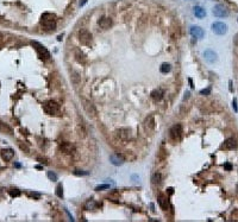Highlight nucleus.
Here are the masks:
<instances>
[{"instance_id": "nucleus-5", "label": "nucleus", "mask_w": 238, "mask_h": 222, "mask_svg": "<svg viewBox=\"0 0 238 222\" xmlns=\"http://www.w3.org/2000/svg\"><path fill=\"white\" fill-rule=\"evenodd\" d=\"M169 134H170V138H171L173 140H179V139L181 138V134H182V126L180 125V124H176V125L171 126Z\"/></svg>"}, {"instance_id": "nucleus-4", "label": "nucleus", "mask_w": 238, "mask_h": 222, "mask_svg": "<svg viewBox=\"0 0 238 222\" xmlns=\"http://www.w3.org/2000/svg\"><path fill=\"white\" fill-rule=\"evenodd\" d=\"M79 40L85 44V45H89L92 43V34L88 30H80L79 31Z\"/></svg>"}, {"instance_id": "nucleus-29", "label": "nucleus", "mask_w": 238, "mask_h": 222, "mask_svg": "<svg viewBox=\"0 0 238 222\" xmlns=\"http://www.w3.org/2000/svg\"><path fill=\"white\" fill-rule=\"evenodd\" d=\"M74 173H75V175H81V176H86V175H88V172H84V171H80V170H76Z\"/></svg>"}, {"instance_id": "nucleus-3", "label": "nucleus", "mask_w": 238, "mask_h": 222, "mask_svg": "<svg viewBox=\"0 0 238 222\" xmlns=\"http://www.w3.org/2000/svg\"><path fill=\"white\" fill-rule=\"evenodd\" d=\"M43 109H44V112H46V114H49V115H55V114L58 113L60 106H58V103L55 102V101L49 100V101L44 102V105H43Z\"/></svg>"}, {"instance_id": "nucleus-31", "label": "nucleus", "mask_w": 238, "mask_h": 222, "mask_svg": "<svg viewBox=\"0 0 238 222\" xmlns=\"http://www.w3.org/2000/svg\"><path fill=\"white\" fill-rule=\"evenodd\" d=\"M86 1H87V0H82V1H80V6L85 5V4H86Z\"/></svg>"}, {"instance_id": "nucleus-30", "label": "nucleus", "mask_w": 238, "mask_h": 222, "mask_svg": "<svg viewBox=\"0 0 238 222\" xmlns=\"http://www.w3.org/2000/svg\"><path fill=\"white\" fill-rule=\"evenodd\" d=\"M210 91H211V89L210 88H207V89H204V90L200 91V94H201V95H207V94H210Z\"/></svg>"}, {"instance_id": "nucleus-12", "label": "nucleus", "mask_w": 238, "mask_h": 222, "mask_svg": "<svg viewBox=\"0 0 238 222\" xmlns=\"http://www.w3.org/2000/svg\"><path fill=\"white\" fill-rule=\"evenodd\" d=\"M116 134H117V137L119 139H122V140H127V139H130V130H127V128H120L118 131L116 132Z\"/></svg>"}, {"instance_id": "nucleus-34", "label": "nucleus", "mask_w": 238, "mask_h": 222, "mask_svg": "<svg viewBox=\"0 0 238 222\" xmlns=\"http://www.w3.org/2000/svg\"><path fill=\"white\" fill-rule=\"evenodd\" d=\"M236 191H237V194H238V184H237V187H236Z\"/></svg>"}, {"instance_id": "nucleus-10", "label": "nucleus", "mask_w": 238, "mask_h": 222, "mask_svg": "<svg viewBox=\"0 0 238 222\" xmlns=\"http://www.w3.org/2000/svg\"><path fill=\"white\" fill-rule=\"evenodd\" d=\"M0 156H1V158L6 162H8V160H11L13 158V156H14V151L12 150V148H4V150H1V152H0Z\"/></svg>"}, {"instance_id": "nucleus-22", "label": "nucleus", "mask_w": 238, "mask_h": 222, "mask_svg": "<svg viewBox=\"0 0 238 222\" xmlns=\"http://www.w3.org/2000/svg\"><path fill=\"white\" fill-rule=\"evenodd\" d=\"M154 124H155V120H154V116L153 115H150L149 118H147V120H145V126H147L148 128H150V130H153L154 128Z\"/></svg>"}, {"instance_id": "nucleus-14", "label": "nucleus", "mask_w": 238, "mask_h": 222, "mask_svg": "<svg viewBox=\"0 0 238 222\" xmlns=\"http://www.w3.org/2000/svg\"><path fill=\"white\" fill-rule=\"evenodd\" d=\"M191 34L195 38H203L205 36V32L200 26H192L191 28Z\"/></svg>"}, {"instance_id": "nucleus-17", "label": "nucleus", "mask_w": 238, "mask_h": 222, "mask_svg": "<svg viewBox=\"0 0 238 222\" xmlns=\"http://www.w3.org/2000/svg\"><path fill=\"white\" fill-rule=\"evenodd\" d=\"M157 201H159L160 207H161L163 210H167V208H168V201H167V197L163 196V195H160Z\"/></svg>"}, {"instance_id": "nucleus-2", "label": "nucleus", "mask_w": 238, "mask_h": 222, "mask_svg": "<svg viewBox=\"0 0 238 222\" xmlns=\"http://www.w3.org/2000/svg\"><path fill=\"white\" fill-rule=\"evenodd\" d=\"M31 44H32V46L35 48V50L37 51L38 56H40L42 59H49V58H50V52L48 51V49H46L44 45H42L41 43L36 42V40H32Z\"/></svg>"}, {"instance_id": "nucleus-13", "label": "nucleus", "mask_w": 238, "mask_h": 222, "mask_svg": "<svg viewBox=\"0 0 238 222\" xmlns=\"http://www.w3.org/2000/svg\"><path fill=\"white\" fill-rule=\"evenodd\" d=\"M110 162L116 166H120L123 165V163H124V159H123V157L122 156H119L118 153H113L110 156Z\"/></svg>"}, {"instance_id": "nucleus-18", "label": "nucleus", "mask_w": 238, "mask_h": 222, "mask_svg": "<svg viewBox=\"0 0 238 222\" xmlns=\"http://www.w3.org/2000/svg\"><path fill=\"white\" fill-rule=\"evenodd\" d=\"M85 109H86V112H87V114L89 115V116H94L95 115V109H94V107H93V105L89 102H87V101H85Z\"/></svg>"}, {"instance_id": "nucleus-21", "label": "nucleus", "mask_w": 238, "mask_h": 222, "mask_svg": "<svg viewBox=\"0 0 238 222\" xmlns=\"http://www.w3.org/2000/svg\"><path fill=\"white\" fill-rule=\"evenodd\" d=\"M170 70H171V67H170L169 63H163V64L161 65V68H160V71H161L162 74H167V73H169Z\"/></svg>"}, {"instance_id": "nucleus-27", "label": "nucleus", "mask_w": 238, "mask_h": 222, "mask_svg": "<svg viewBox=\"0 0 238 222\" xmlns=\"http://www.w3.org/2000/svg\"><path fill=\"white\" fill-rule=\"evenodd\" d=\"M56 195L58 197H62L63 196V193H62V185H58L56 188Z\"/></svg>"}, {"instance_id": "nucleus-25", "label": "nucleus", "mask_w": 238, "mask_h": 222, "mask_svg": "<svg viewBox=\"0 0 238 222\" xmlns=\"http://www.w3.org/2000/svg\"><path fill=\"white\" fill-rule=\"evenodd\" d=\"M48 178L50 181H57V175L54 173V172H51V171H48Z\"/></svg>"}, {"instance_id": "nucleus-15", "label": "nucleus", "mask_w": 238, "mask_h": 222, "mask_svg": "<svg viewBox=\"0 0 238 222\" xmlns=\"http://www.w3.org/2000/svg\"><path fill=\"white\" fill-rule=\"evenodd\" d=\"M193 13H194V16L199 19H201V18H204L206 16V11H205V8H203L201 6H195L194 8H193Z\"/></svg>"}, {"instance_id": "nucleus-24", "label": "nucleus", "mask_w": 238, "mask_h": 222, "mask_svg": "<svg viewBox=\"0 0 238 222\" xmlns=\"http://www.w3.org/2000/svg\"><path fill=\"white\" fill-rule=\"evenodd\" d=\"M8 194L11 195L12 197H18V196L20 195V191H19L18 189H11V190L8 191Z\"/></svg>"}, {"instance_id": "nucleus-6", "label": "nucleus", "mask_w": 238, "mask_h": 222, "mask_svg": "<svg viewBox=\"0 0 238 222\" xmlns=\"http://www.w3.org/2000/svg\"><path fill=\"white\" fill-rule=\"evenodd\" d=\"M212 31L217 34H225L227 32V25L220 22L212 24Z\"/></svg>"}, {"instance_id": "nucleus-11", "label": "nucleus", "mask_w": 238, "mask_h": 222, "mask_svg": "<svg viewBox=\"0 0 238 222\" xmlns=\"http://www.w3.org/2000/svg\"><path fill=\"white\" fill-rule=\"evenodd\" d=\"M98 25L101 28H104V30H107L112 25V19L108 17H102L98 20Z\"/></svg>"}, {"instance_id": "nucleus-28", "label": "nucleus", "mask_w": 238, "mask_h": 222, "mask_svg": "<svg viewBox=\"0 0 238 222\" xmlns=\"http://www.w3.org/2000/svg\"><path fill=\"white\" fill-rule=\"evenodd\" d=\"M232 107H233V111H235V112H238V107H237V100H236V99H233V101H232Z\"/></svg>"}, {"instance_id": "nucleus-23", "label": "nucleus", "mask_w": 238, "mask_h": 222, "mask_svg": "<svg viewBox=\"0 0 238 222\" xmlns=\"http://www.w3.org/2000/svg\"><path fill=\"white\" fill-rule=\"evenodd\" d=\"M0 131H1V132H6V133H11V128H10V127H8V126H7V125H5V124H4V122H1V121H0Z\"/></svg>"}, {"instance_id": "nucleus-26", "label": "nucleus", "mask_w": 238, "mask_h": 222, "mask_svg": "<svg viewBox=\"0 0 238 222\" xmlns=\"http://www.w3.org/2000/svg\"><path fill=\"white\" fill-rule=\"evenodd\" d=\"M105 189H110V185L108 184H101V185H98L95 190L96 191H100V190H105Z\"/></svg>"}, {"instance_id": "nucleus-33", "label": "nucleus", "mask_w": 238, "mask_h": 222, "mask_svg": "<svg viewBox=\"0 0 238 222\" xmlns=\"http://www.w3.org/2000/svg\"><path fill=\"white\" fill-rule=\"evenodd\" d=\"M185 95H186V96H185V99H188V95H189V91H187V93H186Z\"/></svg>"}, {"instance_id": "nucleus-20", "label": "nucleus", "mask_w": 238, "mask_h": 222, "mask_svg": "<svg viewBox=\"0 0 238 222\" xmlns=\"http://www.w3.org/2000/svg\"><path fill=\"white\" fill-rule=\"evenodd\" d=\"M151 182H153V184H160L162 182V175L160 172H155L151 176Z\"/></svg>"}, {"instance_id": "nucleus-7", "label": "nucleus", "mask_w": 238, "mask_h": 222, "mask_svg": "<svg viewBox=\"0 0 238 222\" xmlns=\"http://www.w3.org/2000/svg\"><path fill=\"white\" fill-rule=\"evenodd\" d=\"M212 12H213V14L215 17H226L229 14V11L224 5H215Z\"/></svg>"}, {"instance_id": "nucleus-19", "label": "nucleus", "mask_w": 238, "mask_h": 222, "mask_svg": "<svg viewBox=\"0 0 238 222\" xmlns=\"http://www.w3.org/2000/svg\"><path fill=\"white\" fill-rule=\"evenodd\" d=\"M151 97H153L155 101H160L162 97H163V90L161 89H155L151 91Z\"/></svg>"}, {"instance_id": "nucleus-16", "label": "nucleus", "mask_w": 238, "mask_h": 222, "mask_svg": "<svg viewBox=\"0 0 238 222\" xmlns=\"http://www.w3.org/2000/svg\"><path fill=\"white\" fill-rule=\"evenodd\" d=\"M60 150H61L62 152H64V153L70 154L74 152V146L72 144H69V142H63L62 145L60 146Z\"/></svg>"}, {"instance_id": "nucleus-9", "label": "nucleus", "mask_w": 238, "mask_h": 222, "mask_svg": "<svg viewBox=\"0 0 238 222\" xmlns=\"http://www.w3.org/2000/svg\"><path fill=\"white\" fill-rule=\"evenodd\" d=\"M204 57L208 63H214L218 61V55L213 50H206L204 52Z\"/></svg>"}, {"instance_id": "nucleus-1", "label": "nucleus", "mask_w": 238, "mask_h": 222, "mask_svg": "<svg viewBox=\"0 0 238 222\" xmlns=\"http://www.w3.org/2000/svg\"><path fill=\"white\" fill-rule=\"evenodd\" d=\"M41 24L46 30H54L56 28V16L52 13H49V12L43 13L41 17Z\"/></svg>"}, {"instance_id": "nucleus-8", "label": "nucleus", "mask_w": 238, "mask_h": 222, "mask_svg": "<svg viewBox=\"0 0 238 222\" xmlns=\"http://www.w3.org/2000/svg\"><path fill=\"white\" fill-rule=\"evenodd\" d=\"M237 147V142L233 139V138H229L226 139L225 142L221 144L220 148L221 150H226V151H230V150H233V148Z\"/></svg>"}, {"instance_id": "nucleus-32", "label": "nucleus", "mask_w": 238, "mask_h": 222, "mask_svg": "<svg viewBox=\"0 0 238 222\" xmlns=\"http://www.w3.org/2000/svg\"><path fill=\"white\" fill-rule=\"evenodd\" d=\"M225 169L230 170V169H231V165H230V164H226V165H225Z\"/></svg>"}]
</instances>
